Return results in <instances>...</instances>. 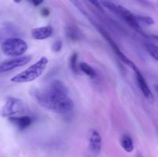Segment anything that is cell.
<instances>
[{
  "instance_id": "1",
  "label": "cell",
  "mask_w": 158,
  "mask_h": 157,
  "mask_svg": "<svg viewBox=\"0 0 158 157\" xmlns=\"http://www.w3.org/2000/svg\"><path fill=\"white\" fill-rule=\"evenodd\" d=\"M33 97L42 107L56 113H68L73 108V102L68 95V89L59 80L45 88L35 89Z\"/></svg>"
},
{
  "instance_id": "2",
  "label": "cell",
  "mask_w": 158,
  "mask_h": 157,
  "mask_svg": "<svg viewBox=\"0 0 158 157\" xmlns=\"http://www.w3.org/2000/svg\"><path fill=\"white\" fill-rule=\"evenodd\" d=\"M48 63V58L46 56H42L36 62L12 77L11 82L14 83H26L34 81L43 75Z\"/></svg>"
},
{
  "instance_id": "3",
  "label": "cell",
  "mask_w": 158,
  "mask_h": 157,
  "mask_svg": "<svg viewBox=\"0 0 158 157\" xmlns=\"http://www.w3.org/2000/svg\"><path fill=\"white\" fill-rule=\"evenodd\" d=\"M103 6L107 8L110 11L116 14V15H119L122 19L124 20L134 30L137 31L141 35H144V32L142 31L141 27H140V23L137 21V18H136V15H134L132 12L130 10H128L127 8L123 7L122 6H117V5L114 4L113 2L110 1H103L102 2Z\"/></svg>"
},
{
  "instance_id": "4",
  "label": "cell",
  "mask_w": 158,
  "mask_h": 157,
  "mask_svg": "<svg viewBox=\"0 0 158 157\" xmlns=\"http://www.w3.org/2000/svg\"><path fill=\"white\" fill-rule=\"evenodd\" d=\"M28 45L23 39L19 38H9L2 44V50L5 55L11 57H20L26 53Z\"/></svg>"
},
{
  "instance_id": "5",
  "label": "cell",
  "mask_w": 158,
  "mask_h": 157,
  "mask_svg": "<svg viewBox=\"0 0 158 157\" xmlns=\"http://www.w3.org/2000/svg\"><path fill=\"white\" fill-rule=\"evenodd\" d=\"M26 111V106L24 103L19 99L9 97L6 99V103L0 111V115L2 117L18 116L19 114L23 113Z\"/></svg>"
},
{
  "instance_id": "6",
  "label": "cell",
  "mask_w": 158,
  "mask_h": 157,
  "mask_svg": "<svg viewBox=\"0 0 158 157\" xmlns=\"http://www.w3.org/2000/svg\"><path fill=\"white\" fill-rule=\"evenodd\" d=\"M32 59L30 55H24V56L15 57L12 59L6 60L0 63V73L10 72L17 68L26 66Z\"/></svg>"
},
{
  "instance_id": "7",
  "label": "cell",
  "mask_w": 158,
  "mask_h": 157,
  "mask_svg": "<svg viewBox=\"0 0 158 157\" xmlns=\"http://www.w3.org/2000/svg\"><path fill=\"white\" fill-rule=\"evenodd\" d=\"M99 31H100V32L101 33L102 36H103V38L106 39V41L107 42L108 44H109L110 46V47L112 48L113 51H114V53L117 55V57H118V58H120L122 62H124L125 64L127 65L128 66H130L131 69H133L134 67H135L136 65L134 64V63L133 62L131 59H130V58H128L127 57L126 55L123 53V52H122V51L120 50V49L119 48V46L116 44V42L114 41V39L111 38L110 35L109 34L106 32V31L103 30V29H100V28H99Z\"/></svg>"
},
{
  "instance_id": "8",
  "label": "cell",
  "mask_w": 158,
  "mask_h": 157,
  "mask_svg": "<svg viewBox=\"0 0 158 157\" xmlns=\"http://www.w3.org/2000/svg\"><path fill=\"white\" fill-rule=\"evenodd\" d=\"M89 152L94 156L99 155L102 149V137L96 129H89L88 132Z\"/></svg>"
},
{
  "instance_id": "9",
  "label": "cell",
  "mask_w": 158,
  "mask_h": 157,
  "mask_svg": "<svg viewBox=\"0 0 158 157\" xmlns=\"http://www.w3.org/2000/svg\"><path fill=\"white\" fill-rule=\"evenodd\" d=\"M132 69L134 70V73H135L137 85H138L139 88H140V89L141 90L142 93L143 94V95H144L147 99L152 100L153 99H154L152 92H151V89H150L146 79H145V78L143 77V74L141 73V72H140V69L137 68V66H136L135 67L133 68Z\"/></svg>"
},
{
  "instance_id": "10",
  "label": "cell",
  "mask_w": 158,
  "mask_h": 157,
  "mask_svg": "<svg viewBox=\"0 0 158 157\" xmlns=\"http://www.w3.org/2000/svg\"><path fill=\"white\" fill-rule=\"evenodd\" d=\"M53 33V29L51 26L35 28L31 31V35L35 40H44L49 38Z\"/></svg>"
},
{
  "instance_id": "11",
  "label": "cell",
  "mask_w": 158,
  "mask_h": 157,
  "mask_svg": "<svg viewBox=\"0 0 158 157\" xmlns=\"http://www.w3.org/2000/svg\"><path fill=\"white\" fill-rule=\"evenodd\" d=\"M9 121L19 129H25L32 124V119L28 115H18L9 118Z\"/></svg>"
},
{
  "instance_id": "12",
  "label": "cell",
  "mask_w": 158,
  "mask_h": 157,
  "mask_svg": "<svg viewBox=\"0 0 158 157\" xmlns=\"http://www.w3.org/2000/svg\"><path fill=\"white\" fill-rule=\"evenodd\" d=\"M120 145L122 148L126 151L127 152H132L134 149V145L133 139L130 135H123L120 139Z\"/></svg>"
},
{
  "instance_id": "13",
  "label": "cell",
  "mask_w": 158,
  "mask_h": 157,
  "mask_svg": "<svg viewBox=\"0 0 158 157\" xmlns=\"http://www.w3.org/2000/svg\"><path fill=\"white\" fill-rule=\"evenodd\" d=\"M79 69H80V71H81L83 73H84L85 75L89 76V78H94L97 76V72L88 63L84 62H80V64H79Z\"/></svg>"
},
{
  "instance_id": "14",
  "label": "cell",
  "mask_w": 158,
  "mask_h": 157,
  "mask_svg": "<svg viewBox=\"0 0 158 157\" xmlns=\"http://www.w3.org/2000/svg\"><path fill=\"white\" fill-rule=\"evenodd\" d=\"M146 49L151 56L158 62V46L152 43H148L146 44Z\"/></svg>"
},
{
  "instance_id": "15",
  "label": "cell",
  "mask_w": 158,
  "mask_h": 157,
  "mask_svg": "<svg viewBox=\"0 0 158 157\" xmlns=\"http://www.w3.org/2000/svg\"><path fill=\"white\" fill-rule=\"evenodd\" d=\"M66 36L69 38V39L73 40V41H77L80 38V34H79L78 31L76 30L73 27H69L66 29Z\"/></svg>"
},
{
  "instance_id": "16",
  "label": "cell",
  "mask_w": 158,
  "mask_h": 157,
  "mask_svg": "<svg viewBox=\"0 0 158 157\" xmlns=\"http://www.w3.org/2000/svg\"><path fill=\"white\" fill-rule=\"evenodd\" d=\"M77 60H78V55H77V53H73L70 57L69 64H70V67L72 69L73 72H75V73H78L80 72L79 65H77Z\"/></svg>"
},
{
  "instance_id": "17",
  "label": "cell",
  "mask_w": 158,
  "mask_h": 157,
  "mask_svg": "<svg viewBox=\"0 0 158 157\" xmlns=\"http://www.w3.org/2000/svg\"><path fill=\"white\" fill-rule=\"evenodd\" d=\"M137 21L139 23L148 25V26H151L154 24V20L150 16H145V15H136Z\"/></svg>"
},
{
  "instance_id": "18",
  "label": "cell",
  "mask_w": 158,
  "mask_h": 157,
  "mask_svg": "<svg viewBox=\"0 0 158 157\" xmlns=\"http://www.w3.org/2000/svg\"><path fill=\"white\" fill-rule=\"evenodd\" d=\"M62 46H63V42L60 40H57V41L54 42L53 44L52 45V49L53 52H58L61 50Z\"/></svg>"
},
{
  "instance_id": "19",
  "label": "cell",
  "mask_w": 158,
  "mask_h": 157,
  "mask_svg": "<svg viewBox=\"0 0 158 157\" xmlns=\"http://www.w3.org/2000/svg\"><path fill=\"white\" fill-rule=\"evenodd\" d=\"M89 3L93 5V6H95L97 9H99L100 11L101 12H103V6H102L101 3L100 2L99 0H87Z\"/></svg>"
},
{
  "instance_id": "20",
  "label": "cell",
  "mask_w": 158,
  "mask_h": 157,
  "mask_svg": "<svg viewBox=\"0 0 158 157\" xmlns=\"http://www.w3.org/2000/svg\"><path fill=\"white\" fill-rule=\"evenodd\" d=\"M69 1H70L71 2H72L73 4L74 5V6H77V9H80V10L81 11V12H83V13H84L85 15H86V12H85V11H84V9H83V6H82L81 3H80V2H79V0H69Z\"/></svg>"
},
{
  "instance_id": "21",
  "label": "cell",
  "mask_w": 158,
  "mask_h": 157,
  "mask_svg": "<svg viewBox=\"0 0 158 157\" xmlns=\"http://www.w3.org/2000/svg\"><path fill=\"white\" fill-rule=\"evenodd\" d=\"M34 6H39L44 2V0H29Z\"/></svg>"
},
{
  "instance_id": "22",
  "label": "cell",
  "mask_w": 158,
  "mask_h": 157,
  "mask_svg": "<svg viewBox=\"0 0 158 157\" xmlns=\"http://www.w3.org/2000/svg\"><path fill=\"white\" fill-rule=\"evenodd\" d=\"M41 14L43 16H45V17L48 16V15H49V10L47 9V8H44V9H42Z\"/></svg>"
},
{
  "instance_id": "23",
  "label": "cell",
  "mask_w": 158,
  "mask_h": 157,
  "mask_svg": "<svg viewBox=\"0 0 158 157\" xmlns=\"http://www.w3.org/2000/svg\"><path fill=\"white\" fill-rule=\"evenodd\" d=\"M151 37L152 38H154V39H155V40H157V41H158V35H151Z\"/></svg>"
},
{
  "instance_id": "24",
  "label": "cell",
  "mask_w": 158,
  "mask_h": 157,
  "mask_svg": "<svg viewBox=\"0 0 158 157\" xmlns=\"http://www.w3.org/2000/svg\"><path fill=\"white\" fill-rule=\"evenodd\" d=\"M154 89H155L156 92H157V95H158V85H156V86H154Z\"/></svg>"
},
{
  "instance_id": "25",
  "label": "cell",
  "mask_w": 158,
  "mask_h": 157,
  "mask_svg": "<svg viewBox=\"0 0 158 157\" xmlns=\"http://www.w3.org/2000/svg\"><path fill=\"white\" fill-rule=\"evenodd\" d=\"M22 0H14V2H15V3H19V2H20Z\"/></svg>"
},
{
  "instance_id": "26",
  "label": "cell",
  "mask_w": 158,
  "mask_h": 157,
  "mask_svg": "<svg viewBox=\"0 0 158 157\" xmlns=\"http://www.w3.org/2000/svg\"><path fill=\"white\" fill-rule=\"evenodd\" d=\"M138 157H142V156H140V155H139V156Z\"/></svg>"
}]
</instances>
